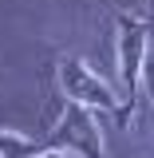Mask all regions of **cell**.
<instances>
[{
	"mask_svg": "<svg viewBox=\"0 0 154 158\" xmlns=\"http://www.w3.org/2000/svg\"><path fill=\"white\" fill-rule=\"evenodd\" d=\"M142 79H146V87H150V99H154V56H146V71H142Z\"/></svg>",
	"mask_w": 154,
	"mask_h": 158,
	"instance_id": "cell-6",
	"label": "cell"
},
{
	"mask_svg": "<svg viewBox=\"0 0 154 158\" xmlns=\"http://www.w3.org/2000/svg\"><path fill=\"white\" fill-rule=\"evenodd\" d=\"M146 44L150 28L135 12H119V79H123V127L135 118V99L142 91V71H146Z\"/></svg>",
	"mask_w": 154,
	"mask_h": 158,
	"instance_id": "cell-1",
	"label": "cell"
},
{
	"mask_svg": "<svg viewBox=\"0 0 154 158\" xmlns=\"http://www.w3.org/2000/svg\"><path fill=\"white\" fill-rule=\"evenodd\" d=\"M48 142L59 146V150H75V154H83V158H107L103 131H99L91 107H87V103H75V99H67V107H63V115H59V127L52 131Z\"/></svg>",
	"mask_w": 154,
	"mask_h": 158,
	"instance_id": "cell-3",
	"label": "cell"
},
{
	"mask_svg": "<svg viewBox=\"0 0 154 158\" xmlns=\"http://www.w3.org/2000/svg\"><path fill=\"white\" fill-rule=\"evenodd\" d=\"M146 4H150V0H119V12H135V16H146Z\"/></svg>",
	"mask_w": 154,
	"mask_h": 158,
	"instance_id": "cell-5",
	"label": "cell"
},
{
	"mask_svg": "<svg viewBox=\"0 0 154 158\" xmlns=\"http://www.w3.org/2000/svg\"><path fill=\"white\" fill-rule=\"evenodd\" d=\"M36 158H67V150H59V146H48L44 154H36Z\"/></svg>",
	"mask_w": 154,
	"mask_h": 158,
	"instance_id": "cell-7",
	"label": "cell"
},
{
	"mask_svg": "<svg viewBox=\"0 0 154 158\" xmlns=\"http://www.w3.org/2000/svg\"><path fill=\"white\" fill-rule=\"evenodd\" d=\"M142 20H146V28H150V40H154V0L146 4V16H142Z\"/></svg>",
	"mask_w": 154,
	"mask_h": 158,
	"instance_id": "cell-8",
	"label": "cell"
},
{
	"mask_svg": "<svg viewBox=\"0 0 154 158\" xmlns=\"http://www.w3.org/2000/svg\"><path fill=\"white\" fill-rule=\"evenodd\" d=\"M48 146H52L48 138H28L20 131H0V158H36Z\"/></svg>",
	"mask_w": 154,
	"mask_h": 158,
	"instance_id": "cell-4",
	"label": "cell"
},
{
	"mask_svg": "<svg viewBox=\"0 0 154 158\" xmlns=\"http://www.w3.org/2000/svg\"><path fill=\"white\" fill-rule=\"evenodd\" d=\"M59 87H63V95L75 99V103H87V107H95V111H107V115H115L123 123V99L103 83V79L75 56H63L59 59Z\"/></svg>",
	"mask_w": 154,
	"mask_h": 158,
	"instance_id": "cell-2",
	"label": "cell"
}]
</instances>
